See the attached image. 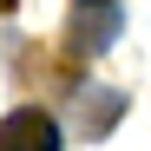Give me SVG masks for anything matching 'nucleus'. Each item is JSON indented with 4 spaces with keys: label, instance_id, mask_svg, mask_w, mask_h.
I'll return each instance as SVG.
<instances>
[{
    "label": "nucleus",
    "instance_id": "obj_3",
    "mask_svg": "<svg viewBox=\"0 0 151 151\" xmlns=\"http://www.w3.org/2000/svg\"><path fill=\"white\" fill-rule=\"evenodd\" d=\"M125 112V92H86V138H105Z\"/></svg>",
    "mask_w": 151,
    "mask_h": 151
},
{
    "label": "nucleus",
    "instance_id": "obj_1",
    "mask_svg": "<svg viewBox=\"0 0 151 151\" xmlns=\"http://www.w3.org/2000/svg\"><path fill=\"white\" fill-rule=\"evenodd\" d=\"M125 33V13H118V0H72V20H66V46L79 59H99L105 46Z\"/></svg>",
    "mask_w": 151,
    "mask_h": 151
},
{
    "label": "nucleus",
    "instance_id": "obj_2",
    "mask_svg": "<svg viewBox=\"0 0 151 151\" xmlns=\"http://www.w3.org/2000/svg\"><path fill=\"white\" fill-rule=\"evenodd\" d=\"M53 145H59V125L40 105H20L7 125H0V151H53Z\"/></svg>",
    "mask_w": 151,
    "mask_h": 151
},
{
    "label": "nucleus",
    "instance_id": "obj_4",
    "mask_svg": "<svg viewBox=\"0 0 151 151\" xmlns=\"http://www.w3.org/2000/svg\"><path fill=\"white\" fill-rule=\"evenodd\" d=\"M0 13H13V0H0Z\"/></svg>",
    "mask_w": 151,
    "mask_h": 151
}]
</instances>
